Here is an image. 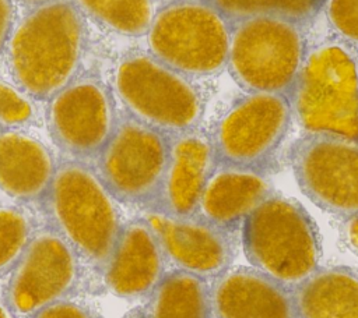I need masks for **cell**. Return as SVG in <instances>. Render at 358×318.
Masks as SVG:
<instances>
[{"instance_id":"6da1fadb","label":"cell","mask_w":358,"mask_h":318,"mask_svg":"<svg viewBox=\"0 0 358 318\" xmlns=\"http://www.w3.org/2000/svg\"><path fill=\"white\" fill-rule=\"evenodd\" d=\"M85 46V17L73 0L31 7L4 49L15 88L31 99L49 100L78 77Z\"/></svg>"},{"instance_id":"7a4b0ae2","label":"cell","mask_w":358,"mask_h":318,"mask_svg":"<svg viewBox=\"0 0 358 318\" xmlns=\"http://www.w3.org/2000/svg\"><path fill=\"white\" fill-rule=\"evenodd\" d=\"M48 225L92 266L103 271L122 230L116 198L92 165L63 159L42 198Z\"/></svg>"},{"instance_id":"3957f363","label":"cell","mask_w":358,"mask_h":318,"mask_svg":"<svg viewBox=\"0 0 358 318\" xmlns=\"http://www.w3.org/2000/svg\"><path fill=\"white\" fill-rule=\"evenodd\" d=\"M287 96L305 134L358 139V52L336 36L313 45Z\"/></svg>"},{"instance_id":"277c9868","label":"cell","mask_w":358,"mask_h":318,"mask_svg":"<svg viewBox=\"0 0 358 318\" xmlns=\"http://www.w3.org/2000/svg\"><path fill=\"white\" fill-rule=\"evenodd\" d=\"M241 243L253 268L291 290L319 268L320 241L315 222L298 201L277 192L245 219Z\"/></svg>"},{"instance_id":"5b68a950","label":"cell","mask_w":358,"mask_h":318,"mask_svg":"<svg viewBox=\"0 0 358 318\" xmlns=\"http://www.w3.org/2000/svg\"><path fill=\"white\" fill-rule=\"evenodd\" d=\"M113 89L123 112L169 137L197 128L204 114L192 80L150 52H129L119 60Z\"/></svg>"},{"instance_id":"8992f818","label":"cell","mask_w":358,"mask_h":318,"mask_svg":"<svg viewBox=\"0 0 358 318\" xmlns=\"http://www.w3.org/2000/svg\"><path fill=\"white\" fill-rule=\"evenodd\" d=\"M231 22L208 0H171L147 31L150 53L171 68L208 77L227 67Z\"/></svg>"},{"instance_id":"52a82bcc","label":"cell","mask_w":358,"mask_h":318,"mask_svg":"<svg viewBox=\"0 0 358 318\" xmlns=\"http://www.w3.org/2000/svg\"><path fill=\"white\" fill-rule=\"evenodd\" d=\"M306 50V25L280 17H250L231 22L227 68L248 93L288 95Z\"/></svg>"},{"instance_id":"ba28073f","label":"cell","mask_w":358,"mask_h":318,"mask_svg":"<svg viewBox=\"0 0 358 318\" xmlns=\"http://www.w3.org/2000/svg\"><path fill=\"white\" fill-rule=\"evenodd\" d=\"M169 155V135L126 112L92 162V167L117 202L154 206Z\"/></svg>"},{"instance_id":"9c48e42d","label":"cell","mask_w":358,"mask_h":318,"mask_svg":"<svg viewBox=\"0 0 358 318\" xmlns=\"http://www.w3.org/2000/svg\"><path fill=\"white\" fill-rule=\"evenodd\" d=\"M292 123L287 95L250 92L238 99L210 132L220 166L264 172Z\"/></svg>"},{"instance_id":"30bf717a","label":"cell","mask_w":358,"mask_h":318,"mask_svg":"<svg viewBox=\"0 0 358 318\" xmlns=\"http://www.w3.org/2000/svg\"><path fill=\"white\" fill-rule=\"evenodd\" d=\"M81 276V257L49 225L35 229L10 271L4 303L15 315L31 317L74 292Z\"/></svg>"},{"instance_id":"8fae6325","label":"cell","mask_w":358,"mask_h":318,"mask_svg":"<svg viewBox=\"0 0 358 318\" xmlns=\"http://www.w3.org/2000/svg\"><path fill=\"white\" fill-rule=\"evenodd\" d=\"M301 191L319 208L348 219L358 215V139L303 134L289 151Z\"/></svg>"},{"instance_id":"7c38bea8","label":"cell","mask_w":358,"mask_h":318,"mask_svg":"<svg viewBox=\"0 0 358 318\" xmlns=\"http://www.w3.org/2000/svg\"><path fill=\"white\" fill-rule=\"evenodd\" d=\"M48 102L46 121L53 142L67 159L92 165L119 116L109 86L95 75L83 74Z\"/></svg>"},{"instance_id":"4fadbf2b","label":"cell","mask_w":358,"mask_h":318,"mask_svg":"<svg viewBox=\"0 0 358 318\" xmlns=\"http://www.w3.org/2000/svg\"><path fill=\"white\" fill-rule=\"evenodd\" d=\"M141 218L154 232L166 262L175 269L208 280L232 266L236 255L232 232L199 215L171 216L145 209Z\"/></svg>"},{"instance_id":"5bb4252c","label":"cell","mask_w":358,"mask_h":318,"mask_svg":"<svg viewBox=\"0 0 358 318\" xmlns=\"http://www.w3.org/2000/svg\"><path fill=\"white\" fill-rule=\"evenodd\" d=\"M218 162L211 135L193 128L169 137V155L152 208L171 216L197 215L199 202Z\"/></svg>"},{"instance_id":"9a60e30c","label":"cell","mask_w":358,"mask_h":318,"mask_svg":"<svg viewBox=\"0 0 358 318\" xmlns=\"http://www.w3.org/2000/svg\"><path fill=\"white\" fill-rule=\"evenodd\" d=\"M213 318H296L294 293L253 266H231L210 280Z\"/></svg>"},{"instance_id":"2e32d148","label":"cell","mask_w":358,"mask_h":318,"mask_svg":"<svg viewBox=\"0 0 358 318\" xmlns=\"http://www.w3.org/2000/svg\"><path fill=\"white\" fill-rule=\"evenodd\" d=\"M164 251L143 218L122 226L117 241L103 268L106 287L122 298L148 297L166 273Z\"/></svg>"},{"instance_id":"e0dca14e","label":"cell","mask_w":358,"mask_h":318,"mask_svg":"<svg viewBox=\"0 0 358 318\" xmlns=\"http://www.w3.org/2000/svg\"><path fill=\"white\" fill-rule=\"evenodd\" d=\"M273 192L264 172L218 165L204 187L197 215L234 232Z\"/></svg>"},{"instance_id":"ac0fdd59","label":"cell","mask_w":358,"mask_h":318,"mask_svg":"<svg viewBox=\"0 0 358 318\" xmlns=\"http://www.w3.org/2000/svg\"><path fill=\"white\" fill-rule=\"evenodd\" d=\"M52 151L21 128H0V188L20 202L45 197L56 170Z\"/></svg>"},{"instance_id":"d6986e66","label":"cell","mask_w":358,"mask_h":318,"mask_svg":"<svg viewBox=\"0 0 358 318\" xmlns=\"http://www.w3.org/2000/svg\"><path fill=\"white\" fill-rule=\"evenodd\" d=\"M296 318H358V272L317 268L294 290Z\"/></svg>"},{"instance_id":"ffe728a7","label":"cell","mask_w":358,"mask_h":318,"mask_svg":"<svg viewBox=\"0 0 358 318\" xmlns=\"http://www.w3.org/2000/svg\"><path fill=\"white\" fill-rule=\"evenodd\" d=\"M144 318H213L210 282L173 269L148 296Z\"/></svg>"},{"instance_id":"44dd1931","label":"cell","mask_w":358,"mask_h":318,"mask_svg":"<svg viewBox=\"0 0 358 318\" xmlns=\"http://www.w3.org/2000/svg\"><path fill=\"white\" fill-rule=\"evenodd\" d=\"M84 17L123 36L147 35L154 0H73Z\"/></svg>"},{"instance_id":"7402d4cb","label":"cell","mask_w":358,"mask_h":318,"mask_svg":"<svg viewBox=\"0 0 358 318\" xmlns=\"http://www.w3.org/2000/svg\"><path fill=\"white\" fill-rule=\"evenodd\" d=\"M229 22L250 17H280L309 25L326 0H208Z\"/></svg>"},{"instance_id":"603a6c76","label":"cell","mask_w":358,"mask_h":318,"mask_svg":"<svg viewBox=\"0 0 358 318\" xmlns=\"http://www.w3.org/2000/svg\"><path fill=\"white\" fill-rule=\"evenodd\" d=\"M35 232L31 216L18 206L0 205V275L10 272Z\"/></svg>"},{"instance_id":"cb8c5ba5","label":"cell","mask_w":358,"mask_h":318,"mask_svg":"<svg viewBox=\"0 0 358 318\" xmlns=\"http://www.w3.org/2000/svg\"><path fill=\"white\" fill-rule=\"evenodd\" d=\"M35 119L32 99L0 80V128H22Z\"/></svg>"},{"instance_id":"d4e9b609","label":"cell","mask_w":358,"mask_h":318,"mask_svg":"<svg viewBox=\"0 0 358 318\" xmlns=\"http://www.w3.org/2000/svg\"><path fill=\"white\" fill-rule=\"evenodd\" d=\"M323 10L333 36L358 52V0H326Z\"/></svg>"},{"instance_id":"484cf974","label":"cell","mask_w":358,"mask_h":318,"mask_svg":"<svg viewBox=\"0 0 358 318\" xmlns=\"http://www.w3.org/2000/svg\"><path fill=\"white\" fill-rule=\"evenodd\" d=\"M29 318H96L90 310L85 307L69 301V300H62L55 304H50Z\"/></svg>"},{"instance_id":"4316f807","label":"cell","mask_w":358,"mask_h":318,"mask_svg":"<svg viewBox=\"0 0 358 318\" xmlns=\"http://www.w3.org/2000/svg\"><path fill=\"white\" fill-rule=\"evenodd\" d=\"M14 25L13 0H0V53L6 49Z\"/></svg>"},{"instance_id":"83f0119b","label":"cell","mask_w":358,"mask_h":318,"mask_svg":"<svg viewBox=\"0 0 358 318\" xmlns=\"http://www.w3.org/2000/svg\"><path fill=\"white\" fill-rule=\"evenodd\" d=\"M343 236L347 245L358 254V215L351 216L344 220L343 226Z\"/></svg>"},{"instance_id":"f1b7e54d","label":"cell","mask_w":358,"mask_h":318,"mask_svg":"<svg viewBox=\"0 0 358 318\" xmlns=\"http://www.w3.org/2000/svg\"><path fill=\"white\" fill-rule=\"evenodd\" d=\"M0 318H15V314L7 307L6 303L0 301Z\"/></svg>"},{"instance_id":"f546056e","label":"cell","mask_w":358,"mask_h":318,"mask_svg":"<svg viewBox=\"0 0 358 318\" xmlns=\"http://www.w3.org/2000/svg\"><path fill=\"white\" fill-rule=\"evenodd\" d=\"M25 6H29V7H35L38 4H42V3H46V1H50V0H17Z\"/></svg>"},{"instance_id":"4dcf8cb0","label":"cell","mask_w":358,"mask_h":318,"mask_svg":"<svg viewBox=\"0 0 358 318\" xmlns=\"http://www.w3.org/2000/svg\"><path fill=\"white\" fill-rule=\"evenodd\" d=\"M168 1H171V0H168Z\"/></svg>"}]
</instances>
